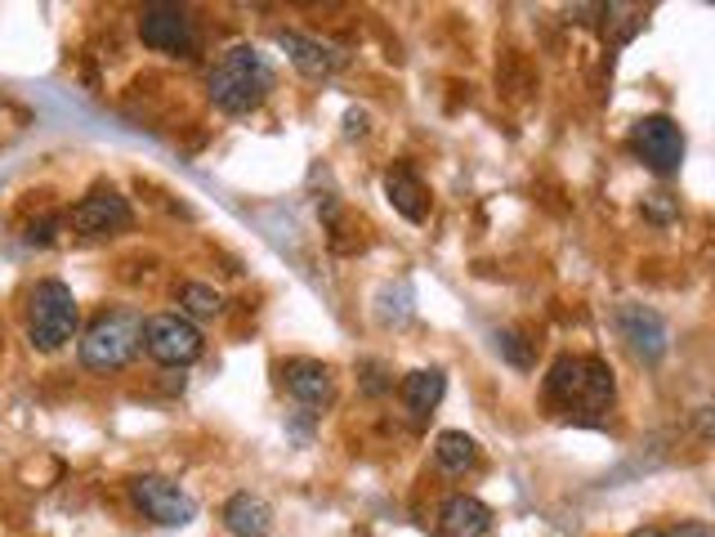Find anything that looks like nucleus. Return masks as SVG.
Segmentation results:
<instances>
[{"mask_svg":"<svg viewBox=\"0 0 715 537\" xmlns=\"http://www.w3.org/2000/svg\"><path fill=\"white\" fill-rule=\"evenodd\" d=\"M273 81H277V77H273L268 55H259L255 46H233V50H224V59L210 68L206 95H210V104H215L219 113L246 117V113H255V108L268 99Z\"/></svg>","mask_w":715,"mask_h":537,"instance_id":"f257e3e1","label":"nucleus"},{"mask_svg":"<svg viewBox=\"0 0 715 537\" xmlns=\"http://www.w3.org/2000/svg\"><path fill=\"white\" fill-rule=\"evenodd\" d=\"M144 350V319L130 305H108L90 319L86 336H81V368L86 372H121L135 354Z\"/></svg>","mask_w":715,"mask_h":537,"instance_id":"f03ea898","label":"nucleus"},{"mask_svg":"<svg viewBox=\"0 0 715 537\" xmlns=\"http://www.w3.org/2000/svg\"><path fill=\"white\" fill-rule=\"evenodd\" d=\"M23 323H28L32 350L59 354V350H63L68 341H77V332H81V305H77V296H72L68 283L41 279V283L28 292V314H23Z\"/></svg>","mask_w":715,"mask_h":537,"instance_id":"7ed1b4c3","label":"nucleus"},{"mask_svg":"<svg viewBox=\"0 0 715 537\" xmlns=\"http://www.w3.org/2000/svg\"><path fill=\"white\" fill-rule=\"evenodd\" d=\"M202 350H206V341H202L193 319H184V314H153V319H144V354L153 363L188 368V363L202 359Z\"/></svg>","mask_w":715,"mask_h":537,"instance_id":"20e7f679","label":"nucleus"},{"mask_svg":"<svg viewBox=\"0 0 715 537\" xmlns=\"http://www.w3.org/2000/svg\"><path fill=\"white\" fill-rule=\"evenodd\" d=\"M130 501L161 528H184L197 515V501L166 475H135L130 479Z\"/></svg>","mask_w":715,"mask_h":537,"instance_id":"39448f33","label":"nucleus"},{"mask_svg":"<svg viewBox=\"0 0 715 537\" xmlns=\"http://www.w3.org/2000/svg\"><path fill=\"white\" fill-rule=\"evenodd\" d=\"M630 148H635L639 162H644L648 170H657V175H675V170L684 166V130H679L670 117H662V113L639 117V121L630 126Z\"/></svg>","mask_w":715,"mask_h":537,"instance_id":"423d86ee","label":"nucleus"},{"mask_svg":"<svg viewBox=\"0 0 715 537\" xmlns=\"http://www.w3.org/2000/svg\"><path fill=\"white\" fill-rule=\"evenodd\" d=\"M139 41L157 55H188L197 46L193 14L179 10V6H148L139 14Z\"/></svg>","mask_w":715,"mask_h":537,"instance_id":"0eeeda50","label":"nucleus"},{"mask_svg":"<svg viewBox=\"0 0 715 537\" xmlns=\"http://www.w3.org/2000/svg\"><path fill=\"white\" fill-rule=\"evenodd\" d=\"M130 202L117 193V188H95V193H86L72 211H68V224H72V233H81V237H108V233H121V228H130Z\"/></svg>","mask_w":715,"mask_h":537,"instance_id":"6e6552de","label":"nucleus"},{"mask_svg":"<svg viewBox=\"0 0 715 537\" xmlns=\"http://www.w3.org/2000/svg\"><path fill=\"white\" fill-rule=\"evenodd\" d=\"M617 328H621V336H626V345H630V354H635L639 363H662V354L670 350L666 323H662L653 310H644V305H621Z\"/></svg>","mask_w":715,"mask_h":537,"instance_id":"1a4fd4ad","label":"nucleus"},{"mask_svg":"<svg viewBox=\"0 0 715 537\" xmlns=\"http://www.w3.org/2000/svg\"><path fill=\"white\" fill-rule=\"evenodd\" d=\"M277 46H282V50H286V59L295 64V72H304L308 81H326V77H335V72L344 68V55H340L335 46L317 41V37L282 32V37H277Z\"/></svg>","mask_w":715,"mask_h":537,"instance_id":"9d476101","label":"nucleus"},{"mask_svg":"<svg viewBox=\"0 0 715 537\" xmlns=\"http://www.w3.org/2000/svg\"><path fill=\"white\" fill-rule=\"evenodd\" d=\"M282 390L304 408H322V403H331L335 381H331V368L317 363V359H286L282 363Z\"/></svg>","mask_w":715,"mask_h":537,"instance_id":"9b49d317","label":"nucleus"},{"mask_svg":"<svg viewBox=\"0 0 715 537\" xmlns=\"http://www.w3.org/2000/svg\"><path fill=\"white\" fill-rule=\"evenodd\" d=\"M439 528L448 537H483L492 528V510L479 497H470V492H452L439 506Z\"/></svg>","mask_w":715,"mask_h":537,"instance_id":"f8f14e48","label":"nucleus"},{"mask_svg":"<svg viewBox=\"0 0 715 537\" xmlns=\"http://www.w3.org/2000/svg\"><path fill=\"white\" fill-rule=\"evenodd\" d=\"M219 519H224V528H228L233 537H268V528H273V510H268V501L255 497V492H233V497L224 501Z\"/></svg>","mask_w":715,"mask_h":537,"instance_id":"ddd939ff","label":"nucleus"},{"mask_svg":"<svg viewBox=\"0 0 715 537\" xmlns=\"http://www.w3.org/2000/svg\"><path fill=\"white\" fill-rule=\"evenodd\" d=\"M385 193H390V202H394V211H399L403 219H412V224L425 219L430 197H425V184L417 179L412 166H390V170H385Z\"/></svg>","mask_w":715,"mask_h":537,"instance_id":"4468645a","label":"nucleus"},{"mask_svg":"<svg viewBox=\"0 0 715 537\" xmlns=\"http://www.w3.org/2000/svg\"><path fill=\"white\" fill-rule=\"evenodd\" d=\"M443 394H448V377H443L439 368H421V372L403 377V403H408L412 417L434 412V408L443 403Z\"/></svg>","mask_w":715,"mask_h":537,"instance_id":"2eb2a0df","label":"nucleus"},{"mask_svg":"<svg viewBox=\"0 0 715 537\" xmlns=\"http://www.w3.org/2000/svg\"><path fill=\"white\" fill-rule=\"evenodd\" d=\"M581 385H586V359H572V354L555 359V368H550V377H546V394H550L555 403L572 408V403H581Z\"/></svg>","mask_w":715,"mask_h":537,"instance_id":"dca6fc26","label":"nucleus"},{"mask_svg":"<svg viewBox=\"0 0 715 537\" xmlns=\"http://www.w3.org/2000/svg\"><path fill=\"white\" fill-rule=\"evenodd\" d=\"M434 461H439L443 470H452V475H466V470L479 461V443H474L470 435H461V430H443V435L434 439Z\"/></svg>","mask_w":715,"mask_h":537,"instance_id":"f3484780","label":"nucleus"},{"mask_svg":"<svg viewBox=\"0 0 715 537\" xmlns=\"http://www.w3.org/2000/svg\"><path fill=\"white\" fill-rule=\"evenodd\" d=\"M613 394H617L613 368H608L604 359H586V385H581V403H577V408L599 412V408H608V403H613Z\"/></svg>","mask_w":715,"mask_h":537,"instance_id":"a211bd4d","label":"nucleus"},{"mask_svg":"<svg viewBox=\"0 0 715 537\" xmlns=\"http://www.w3.org/2000/svg\"><path fill=\"white\" fill-rule=\"evenodd\" d=\"M179 305H184V319L193 314V319H215V314H224V296L215 292V287H206V283H184L179 287Z\"/></svg>","mask_w":715,"mask_h":537,"instance_id":"6ab92c4d","label":"nucleus"},{"mask_svg":"<svg viewBox=\"0 0 715 537\" xmlns=\"http://www.w3.org/2000/svg\"><path fill=\"white\" fill-rule=\"evenodd\" d=\"M497 350H501L515 368H523V372L532 368V350H528V341H523L519 332H497Z\"/></svg>","mask_w":715,"mask_h":537,"instance_id":"aec40b11","label":"nucleus"},{"mask_svg":"<svg viewBox=\"0 0 715 537\" xmlns=\"http://www.w3.org/2000/svg\"><path fill=\"white\" fill-rule=\"evenodd\" d=\"M59 228H63V215H41V219H28V242L32 246H50L55 237H59Z\"/></svg>","mask_w":715,"mask_h":537,"instance_id":"412c9836","label":"nucleus"},{"mask_svg":"<svg viewBox=\"0 0 715 537\" xmlns=\"http://www.w3.org/2000/svg\"><path fill=\"white\" fill-rule=\"evenodd\" d=\"M666 537H715V524H702V519H684V524L666 528Z\"/></svg>","mask_w":715,"mask_h":537,"instance_id":"4be33fe9","label":"nucleus"},{"mask_svg":"<svg viewBox=\"0 0 715 537\" xmlns=\"http://www.w3.org/2000/svg\"><path fill=\"white\" fill-rule=\"evenodd\" d=\"M363 372H368V381H363V390H368V394H385V390H390V381H381V377H385V368H381V363H363Z\"/></svg>","mask_w":715,"mask_h":537,"instance_id":"5701e85b","label":"nucleus"},{"mask_svg":"<svg viewBox=\"0 0 715 537\" xmlns=\"http://www.w3.org/2000/svg\"><path fill=\"white\" fill-rule=\"evenodd\" d=\"M644 206H648V215H653V219H670V215H675V206L666 202V193H653Z\"/></svg>","mask_w":715,"mask_h":537,"instance_id":"b1692460","label":"nucleus"},{"mask_svg":"<svg viewBox=\"0 0 715 537\" xmlns=\"http://www.w3.org/2000/svg\"><path fill=\"white\" fill-rule=\"evenodd\" d=\"M697 430H702V439H715V403H706L697 412Z\"/></svg>","mask_w":715,"mask_h":537,"instance_id":"393cba45","label":"nucleus"},{"mask_svg":"<svg viewBox=\"0 0 715 537\" xmlns=\"http://www.w3.org/2000/svg\"><path fill=\"white\" fill-rule=\"evenodd\" d=\"M626 537H666V528H657V524H644V528H635V533H626Z\"/></svg>","mask_w":715,"mask_h":537,"instance_id":"a878e982","label":"nucleus"},{"mask_svg":"<svg viewBox=\"0 0 715 537\" xmlns=\"http://www.w3.org/2000/svg\"><path fill=\"white\" fill-rule=\"evenodd\" d=\"M368 126H363V113H349V135H363Z\"/></svg>","mask_w":715,"mask_h":537,"instance_id":"bb28decb","label":"nucleus"}]
</instances>
